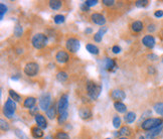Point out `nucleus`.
Here are the masks:
<instances>
[{"label": "nucleus", "mask_w": 163, "mask_h": 139, "mask_svg": "<svg viewBox=\"0 0 163 139\" xmlns=\"http://www.w3.org/2000/svg\"><path fill=\"white\" fill-rule=\"evenodd\" d=\"M86 88H87V94L90 97L91 100H97L99 98L101 91H102V87L100 85H98L94 81H88Z\"/></svg>", "instance_id": "1"}, {"label": "nucleus", "mask_w": 163, "mask_h": 139, "mask_svg": "<svg viewBox=\"0 0 163 139\" xmlns=\"http://www.w3.org/2000/svg\"><path fill=\"white\" fill-rule=\"evenodd\" d=\"M162 124H163V120L160 118H148L142 122L141 128L143 130L151 131V130H154V129L162 126Z\"/></svg>", "instance_id": "2"}, {"label": "nucleus", "mask_w": 163, "mask_h": 139, "mask_svg": "<svg viewBox=\"0 0 163 139\" xmlns=\"http://www.w3.org/2000/svg\"><path fill=\"white\" fill-rule=\"evenodd\" d=\"M47 36L44 34H36L32 36L31 38V45L34 48L36 49H41L47 46Z\"/></svg>", "instance_id": "3"}, {"label": "nucleus", "mask_w": 163, "mask_h": 139, "mask_svg": "<svg viewBox=\"0 0 163 139\" xmlns=\"http://www.w3.org/2000/svg\"><path fill=\"white\" fill-rule=\"evenodd\" d=\"M16 108H17L16 102L12 100L11 98H8L7 101L5 102L4 106H3V114H4L8 119L13 118V115L16 111Z\"/></svg>", "instance_id": "4"}, {"label": "nucleus", "mask_w": 163, "mask_h": 139, "mask_svg": "<svg viewBox=\"0 0 163 139\" xmlns=\"http://www.w3.org/2000/svg\"><path fill=\"white\" fill-rule=\"evenodd\" d=\"M23 72L28 77H35V76L38 74V72H40V66H38L37 62H27V64L24 66Z\"/></svg>", "instance_id": "5"}, {"label": "nucleus", "mask_w": 163, "mask_h": 139, "mask_svg": "<svg viewBox=\"0 0 163 139\" xmlns=\"http://www.w3.org/2000/svg\"><path fill=\"white\" fill-rule=\"evenodd\" d=\"M80 41L78 38H75V37H70L67 39L66 41V48L68 52H71V54H76V52H79L80 49Z\"/></svg>", "instance_id": "6"}, {"label": "nucleus", "mask_w": 163, "mask_h": 139, "mask_svg": "<svg viewBox=\"0 0 163 139\" xmlns=\"http://www.w3.org/2000/svg\"><path fill=\"white\" fill-rule=\"evenodd\" d=\"M51 106V96L50 93H45L42 94L40 98V108L41 110L47 112Z\"/></svg>", "instance_id": "7"}, {"label": "nucleus", "mask_w": 163, "mask_h": 139, "mask_svg": "<svg viewBox=\"0 0 163 139\" xmlns=\"http://www.w3.org/2000/svg\"><path fill=\"white\" fill-rule=\"evenodd\" d=\"M68 96L67 94H64L61 96L60 100L57 102V110L58 113H64V112H68Z\"/></svg>", "instance_id": "8"}, {"label": "nucleus", "mask_w": 163, "mask_h": 139, "mask_svg": "<svg viewBox=\"0 0 163 139\" xmlns=\"http://www.w3.org/2000/svg\"><path fill=\"white\" fill-rule=\"evenodd\" d=\"M111 98L115 100V102H121L124 99H126V93L121 89H114L111 92Z\"/></svg>", "instance_id": "9"}, {"label": "nucleus", "mask_w": 163, "mask_h": 139, "mask_svg": "<svg viewBox=\"0 0 163 139\" xmlns=\"http://www.w3.org/2000/svg\"><path fill=\"white\" fill-rule=\"evenodd\" d=\"M91 19H92V21L95 23V24L100 25V26H104V24L106 23L105 16L100 14V13H93V14L91 15Z\"/></svg>", "instance_id": "10"}, {"label": "nucleus", "mask_w": 163, "mask_h": 139, "mask_svg": "<svg viewBox=\"0 0 163 139\" xmlns=\"http://www.w3.org/2000/svg\"><path fill=\"white\" fill-rule=\"evenodd\" d=\"M55 59H57V62L60 64H66L67 62H68L70 59V55L66 51H58L55 55Z\"/></svg>", "instance_id": "11"}, {"label": "nucleus", "mask_w": 163, "mask_h": 139, "mask_svg": "<svg viewBox=\"0 0 163 139\" xmlns=\"http://www.w3.org/2000/svg\"><path fill=\"white\" fill-rule=\"evenodd\" d=\"M142 44L144 45L146 48H153L155 46V44H156L154 36H153V35H150V34L145 35L144 37L142 38Z\"/></svg>", "instance_id": "12"}, {"label": "nucleus", "mask_w": 163, "mask_h": 139, "mask_svg": "<svg viewBox=\"0 0 163 139\" xmlns=\"http://www.w3.org/2000/svg\"><path fill=\"white\" fill-rule=\"evenodd\" d=\"M35 119V123H36V126H38L41 129H45L47 127V121L43 115L41 114H36L34 116Z\"/></svg>", "instance_id": "13"}, {"label": "nucleus", "mask_w": 163, "mask_h": 139, "mask_svg": "<svg viewBox=\"0 0 163 139\" xmlns=\"http://www.w3.org/2000/svg\"><path fill=\"white\" fill-rule=\"evenodd\" d=\"M79 115L83 120H88L93 116V113L89 107H82L79 110Z\"/></svg>", "instance_id": "14"}, {"label": "nucleus", "mask_w": 163, "mask_h": 139, "mask_svg": "<svg viewBox=\"0 0 163 139\" xmlns=\"http://www.w3.org/2000/svg\"><path fill=\"white\" fill-rule=\"evenodd\" d=\"M58 112L57 110V105H51L50 108H48V110L45 112L47 113V116L48 119H50V120H53L55 117H57V113Z\"/></svg>", "instance_id": "15"}, {"label": "nucleus", "mask_w": 163, "mask_h": 139, "mask_svg": "<svg viewBox=\"0 0 163 139\" xmlns=\"http://www.w3.org/2000/svg\"><path fill=\"white\" fill-rule=\"evenodd\" d=\"M105 69L107 71H115L118 69L115 59H105Z\"/></svg>", "instance_id": "16"}, {"label": "nucleus", "mask_w": 163, "mask_h": 139, "mask_svg": "<svg viewBox=\"0 0 163 139\" xmlns=\"http://www.w3.org/2000/svg\"><path fill=\"white\" fill-rule=\"evenodd\" d=\"M35 103H36V99H35L34 97H27L23 102V107L30 110L31 108L34 107Z\"/></svg>", "instance_id": "17"}, {"label": "nucleus", "mask_w": 163, "mask_h": 139, "mask_svg": "<svg viewBox=\"0 0 163 139\" xmlns=\"http://www.w3.org/2000/svg\"><path fill=\"white\" fill-rule=\"evenodd\" d=\"M143 28H144V24H143L142 21L136 20V21H134V22H132V24H131L132 31H134V32H140V31L143 30Z\"/></svg>", "instance_id": "18"}, {"label": "nucleus", "mask_w": 163, "mask_h": 139, "mask_svg": "<svg viewBox=\"0 0 163 139\" xmlns=\"http://www.w3.org/2000/svg\"><path fill=\"white\" fill-rule=\"evenodd\" d=\"M31 135L35 139L41 138L43 136V131H42V129L40 128L38 126H33V127H31Z\"/></svg>", "instance_id": "19"}, {"label": "nucleus", "mask_w": 163, "mask_h": 139, "mask_svg": "<svg viewBox=\"0 0 163 139\" xmlns=\"http://www.w3.org/2000/svg\"><path fill=\"white\" fill-rule=\"evenodd\" d=\"M48 4H50V7L51 10H58V9H61V6H63V2L60 1V0H50V1L48 2Z\"/></svg>", "instance_id": "20"}, {"label": "nucleus", "mask_w": 163, "mask_h": 139, "mask_svg": "<svg viewBox=\"0 0 163 139\" xmlns=\"http://www.w3.org/2000/svg\"><path fill=\"white\" fill-rule=\"evenodd\" d=\"M114 108L116 111H118L119 113H125L127 111L126 105L122 103V102H114Z\"/></svg>", "instance_id": "21"}, {"label": "nucleus", "mask_w": 163, "mask_h": 139, "mask_svg": "<svg viewBox=\"0 0 163 139\" xmlns=\"http://www.w3.org/2000/svg\"><path fill=\"white\" fill-rule=\"evenodd\" d=\"M161 131H162V126H160V127L154 129V130H151L150 132H148L147 135H146V137L149 138V139H154L155 137H157L158 135L161 133Z\"/></svg>", "instance_id": "22"}, {"label": "nucleus", "mask_w": 163, "mask_h": 139, "mask_svg": "<svg viewBox=\"0 0 163 139\" xmlns=\"http://www.w3.org/2000/svg\"><path fill=\"white\" fill-rule=\"evenodd\" d=\"M86 48H87V51L90 52V54H92V55H99L100 54V49L99 48H98L97 45H92V44H88L86 45Z\"/></svg>", "instance_id": "23"}, {"label": "nucleus", "mask_w": 163, "mask_h": 139, "mask_svg": "<svg viewBox=\"0 0 163 139\" xmlns=\"http://www.w3.org/2000/svg\"><path fill=\"white\" fill-rule=\"evenodd\" d=\"M132 134V130L131 128L128 127V126H123L120 128V131H119V135H121V137H127L129 135Z\"/></svg>", "instance_id": "24"}, {"label": "nucleus", "mask_w": 163, "mask_h": 139, "mask_svg": "<svg viewBox=\"0 0 163 139\" xmlns=\"http://www.w3.org/2000/svg\"><path fill=\"white\" fill-rule=\"evenodd\" d=\"M136 119V113L135 112H128V113H126V115L124 116V120L127 123H133V122L135 121Z\"/></svg>", "instance_id": "25"}, {"label": "nucleus", "mask_w": 163, "mask_h": 139, "mask_svg": "<svg viewBox=\"0 0 163 139\" xmlns=\"http://www.w3.org/2000/svg\"><path fill=\"white\" fill-rule=\"evenodd\" d=\"M55 77H57V80L58 82L64 83V82H66V81L68 80V73L64 72V71H61V72H58V73H57Z\"/></svg>", "instance_id": "26"}, {"label": "nucleus", "mask_w": 163, "mask_h": 139, "mask_svg": "<svg viewBox=\"0 0 163 139\" xmlns=\"http://www.w3.org/2000/svg\"><path fill=\"white\" fill-rule=\"evenodd\" d=\"M8 94H9V98H11L13 101H15V102H20L21 101V97L14 90H12V89H10V90L8 91Z\"/></svg>", "instance_id": "27"}, {"label": "nucleus", "mask_w": 163, "mask_h": 139, "mask_svg": "<svg viewBox=\"0 0 163 139\" xmlns=\"http://www.w3.org/2000/svg\"><path fill=\"white\" fill-rule=\"evenodd\" d=\"M14 35L15 37H20V36L22 35V34H23V28H22L21 24H19V23H17L15 26H14Z\"/></svg>", "instance_id": "28"}, {"label": "nucleus", "mask_w": 163, "mask_h": 139, "mask_svg": "<svg viewBox=\"0 0 163 139\" xmlns=\"http://www.w3.org/2000/svg\"><path fill=\"white\" fill-rule=\"evenodd\" d=\"M14 134H15V136L17 137L18 139H28L27 135L25 134L24 132L21 130V129H19V128H15L14 129Z\"/></svg>", "instance_id": "29"}, {"label": "nucleus", "mask_w": 163, "mask_h": 139, "mask_svg": "<svg viewBox=\"0 0 163 139\" xmlns=\"http://www.w3.org/2000/svg\"><path fill=\"white\" fill-rule=\"evenodd\" d=\"M66 21V17H64V15L63 14H57L54 16V22L55 24H61V23H64Z\"/></svg>", "instance_id": "30"}, {"label": "nucleus", "mask_w": 163, "mask_h": 139, "mask_svg": "<svg viewBox=\"0 0 163 139\" xmlns=\"http://www.w3.org/2000/svg\"><path fill=\"white\" fill-rule=\"evenodd\" d=\"M68 117V112H64V113H61L57 117V123L58 124H64V122L67 121V119Z\"/></svg>", "instance_id": "31"}, {"label": "nucleus", "mask_w": 163, "mask_h": 139, "mask_svg": "<svg viewBox=\"0 0 163 139\" xmlns=\"http://www.w3.org/2000/svg\"><path fill=\"white\" fill-rule=\"evenodd\" d=\"M54 139H71V137L67 132L57 131V134H55V136H54Z\"/></svg>", "instance_id": "32"}, {"label": "nucleus", "mask_w": 163, "mask_h": 139, "mask_svg": "<svg viewBox=\"0 0 163 139\" xmlns=\"http://www.w3.org/2000/svg\"><path fill=\"white\" fill-rule=\"evenodd\" d=\"M153 108H154V111L158 115L163 116V103H160V102H159V103H156Z\"/></svg>", "instance_id": "33"}, {"label": "nucleus", "mask_w": 163, "mask_h": 139, "mask_svg": "<svg viewBox=\"0 0 163 139\" xmlns=\"http://www.w3.org/2000/svg\"><path fill=\"white\" fill-rule=\"evenodd\" d=\"M0 127H1L2 131H8L10 126H9V123L7 121H5L4 119H1L0 120Z\"/></svg>", "instance_id": "34"}, {"label": "nucleus", "mask_w": 163, "mask_h": 139, "mask_svg": "<svg viewBox=\"0 0 163 139\" xmlns=\"http://www.w3.org/2000/svg\"><path fill=\"white\" fill-rule=\"evenodd\" d=\"M113 126L116 129L121 127V118H120L119 116H115V117L113 118Z\"/></svg>", "instance_id": "35"}, {"label": "nucleus", "mask_w": 163, "mask_h": 139, "mask_svg": "<svg viewBox=\"0 0 163 139\" xmlns=\"http://www.w3.org/2000/svg\"><path fill=\"white\" fill-rule=\"evenodd\" d=\"M149 4V1L148 0H138V1L135 2V5L137 7L139 8H143V7H146Z\"/></svg>", "instance_id": "36"}, {"label": "nucleus", "mask_w": 163, "mask_h": 139, "mask_svg": "<svg viewBox=\"0 0 163 139\" xmlns=\"http://www.w3.org/2000/svg\"><path fill=\"white\" fill-rule=\"evenodd\" d=\"M6 12H7V6L5 4H3V3H1V4H0V18L3 19L4 14Z\"/></svg>", "instance_id": "37"}, {"label": "nucleus", "mask_w": 163, "mask_h": 139, "mask_svg": "<svg viewBox=\"0 0 163 139\" xmlns=\"http://www.w3.org/2000/svg\"><path fill=\"white\" fill-rule=\"evenodd\" d=\"M84 3L89 6V7H93V6H96L98 3H99V1H98V0H86Z\"/></svg>", "instance_id": "38"}, {"label": "nucleus", "mask_w": 163, "mask_h": 139, "mask_svg": "<svg viewBox=\"0 0 163 139\" xmlns=\"http://www.w3.org/2000/svg\"><path fill=\"white\" fill-rule=\"evenodd\" d=\"M102 3L105 6H113L114 4H115V1H114V0H103L102 1Z\"/></svg>", "instance_id": "39"}, {"label": "nucleus", "mask_w": 163, "mask_h": 139, "mask_svg": "<svg viewBox=\"0 0 163 139\" xmlns=\"http://www.w3.org/2000/svg\"><path fill=\"white\" fill-rule=\"evenodd\" d=\"M107 31H108V27H107V26H102V27H101L99 30H98V34L103 36Z\"/></svg>", "instance_id": "40"}, {"label": "nucleus", "mask_w": 163, "mask_h": 139, "mask_svg": "<svg viewBox=\"0 0 163 139\" xmlns=\"http://www.w3.org/2000/svg\"><path fill=\"white\" fill-rule=\"evenodd\" d=\"M112 52H113V54H120L121 52V48H120L119 45H114L113 48H112Z\"/></svg>", "instance_id": "41"}, {"label": "nucleus", "mask_w": 163, "mask_h": 139, "mask_svg": "<svg viewBox=\"0 0 163 139\" xmlns=\"http://www.w3.org/2000/svg\"><path fill=\"white\" fill-rule=\"evenodd\" d=\"M102 38H103V36L102 35H100L99 34H94V41H95L96 42H100V41H102Z\"/></svg>", "instance_id": "42"}, {"label": "nucleus", "mask_w": 163, "mask_h": 139, "mask_svg": "<svg viewBox=\"0 0 163 139\" xmlns=\"http://www.w3.org/2000/svg\"><path fill=\"white\" fill-rule=\"evenodd\" d=\"M81 10L83 11V12H88V11H90V7L88 5H86L85 3H83V4L81 5Z\"/></svg>", "instance_id": "43"}, {"label": "nucleus", "mask_w": 163, "mask_h": 139, "mask_svg": "<svg viewBox=\"0 0 163 139\" xmlns=\"http://www.w3.org/2000/svg\"><path fill=\"white\" fill-rule=\"evenodd\" d=\"M154 16L157 18H161L163 17V10H156L154 12Z\"/></svg>", "instance_id": "44"}, {"label": "nucleus", "mask_w": 163, "mask_h": 139, "mask_svg": "<svg viewBox=\"0 0 163 139\" xmlns=\"http://www.w3.org/2000/svg\"><path fill=\"white\" fill-rule=\"evenodd\" d=\"M147 58L150 59V61H157L158 59V57L156 55H154V54H150V55H147Z\"/></svg>", "instance_id": "45"}, {"label": "nucleus", "mask_w": 163, "mask_h": 139, "mask_svg": "<svg viewBox=\"0 0 163 139\" xmlns=\"http://www.w3.org/2000/svg\"><path fill=\"white\" fill-rule=\"evenodd\" d=\"M148 73H149L150 75H154L155 73H156L155 68L153 67V66H149V67H148Z\"/></svg>", "instance_id": "46"}, {"label": "nucleus", "mask_w": 163, "mask_h": 139, "mask_svg": "<svg viewBox=\"0 0 163 139\" xmlns=\"http://www.w3.org/2000/svg\"><path fill=\"white\" fill-rule=\"evenodd\" d=\"M147 29H148V31H149V32H153V31H155V29H156V27H155V24H149Z\"/></svg>", "instance_id": "47"}, {"label": "nucleus", "mask_w": 163, "mask_h": 139, "mask_svg": "<svg viewBox=\"0 0 163 139\" xmlns=\"http://www.w3.org/2000/svg\"><path fill=\"white\" fill-rule=\"evenodd\" d=\"M37 110H38V108H37V107H33V108H31V109H30V113H31L32 115H33V116H35L36 114H38L37 112H36Z\"/></svg>", "instance_id": "48"}, {"label": "nucleus", "mask_w": 163, "mask_h": 139, "mask_svg": "<svg viewBox=\"0 0 163 139\" xmlns=\"http://www.w3.org/2000/svg\"><path fill=\"white\" fill-rule=\"evenodd\" d=\"M93 32V29L91 27H87L86 29H85V34H91Z\"/></svg>", "instance_id": "49"}, {"label": "nucleus", "mask_w": 163, "mask_h": 139, "mask_svg": "<svg viewBox=\"0 0 163 139\" xmlns=\"http://www.w3.org/2000/svg\"><path fill=\"white\" fill-rule=\"evenodd\" d=\"M11 80H13V81H18V80H19V77H11Z\"/></svg>", "instance_id": "50"}, {"label": "nucleus", "mask_w": 163, "mask_h": 139, "mask_svg": "<svg viewBox=\"0 0 163 139\" xmlns=\"http://www.w3.org/2000/svg\"><path fill=\"white\" fill-rule=\"evenodd\" d=\"M44 139H54V137L51 136V135H47V136H45Z\"/></svg>", "instance_id": "51"}, {"label": "nucleus", "mask_w": 163, "mask_h": 139, "mask_svg": "<svg viewBox=\"0 0 163 139\" xmlns=\"http://www.w3.org/2000/svg\"><path fill=\"white\" fill-rule=\"evenodd\" d=\"M117 139H128L127 137H119V138H117Z\"/></svg>", "instance_id": "52"}, {"label": "nucleus", "mask_w": 163, "mask_h": 139, "mask_svg": "<svg viewBox=\"0 0 163 139\" xmlns=\"http://www.w3.org/2000/svg\"><path fill=\"white\" fill-rule=\"evenodd\" d=\"M139 139H145V137H144V136H140Z\"/></svg>", "instance_id": "53"}, {"label": "nucleus", "mask_w": 163, "mask_h": 139, "mask_svg": "<svg viewBox=\"0 0 163 139\" xmlns=\"http://www.w3.org/2000/svg\"><path fill=\"white\" fill-rule=\"evenodd\" d=\"M161 37L163 38V29H162V30H161Z\"/></svg>", "instance_id": "54"}, {"label": "nucleus", "mask_w": 163, "mask_h": 139, "mask_svg": "<svg viewBox=\"0 0 163 139\" xmlns=\"http://www.w3.org/2000/svg\"><path fill=\"white\" fill-rule=\"evenodd\" d=\"M106 139H111V138H106Z\"/></svg>", "instance_id": "55"}]
</instances>
